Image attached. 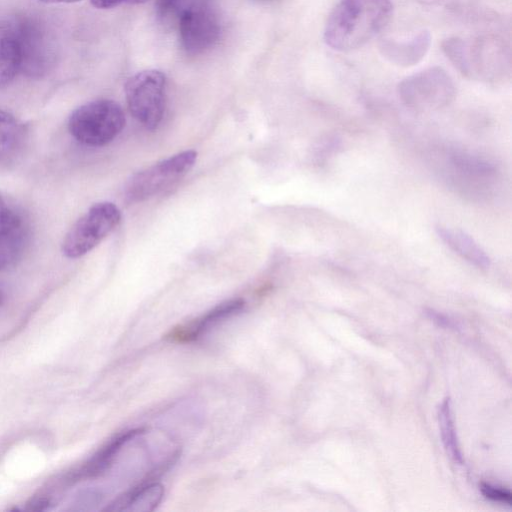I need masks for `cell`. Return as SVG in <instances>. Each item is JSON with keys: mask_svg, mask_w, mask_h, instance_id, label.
Segmentation results:
<instances>
[{"mask_svg": "<svg viewBox=\"0 0 512 512\" xmlns=\"http://www.w3.org/2000/svg\"><path fill=\"white\" fill-rule=\"evenodd\" d=\"M391 0H340L330 12L324 28V41L334 50L360 48L390 22Z\"/></svg>", "mask_w": 512, "mask_h": 512, "instance_id": "cell-1", "label": "cell"}, {"mask_svg": "<svg viewBox=\"0 0 512 512\" xmlns=\"http://www.w3.org/2000/svg\"><path fill=\"white\" fill-rule=\"evenodd\" d=\"M126 118L122 107L110 99H97L75 109L68 119V130L75 140L101 147L123 130Z\"/></svg>", "mask_w": 512, "mask_h": 512, "instance_id": "cell-2", "label": "cell"}, {"mask_svg": "<svg viewBox=\"0 0 512 512\" xmlns=\"http://www.w3.org/2000/svg\"><path fill=\"white\" fill-rule=\"evenodd\" d=\"M121 220L119 208L112 202L92 205L68 230L62 241L64 256L76 259L95 248Z\"/></svg>", "mask_w": 512, "mask_h": 512, "instance_id": "cell-3", "label": "cell"}, {"mask_svg": "<svg viewBox=\"0 0 512 512\" xmlns=\"http://www.w3.org/2000/svg\"><path fill=\"white\" fill-rule=\"evenodd\" d=\"M402 103L418 112L437 110L449 105L456 93L449 74L440 67H431L403 79L397 87Z\"/></svg>", "mask_w": 512, "mask_h": 512, "instance_id": "cell-4", "label": "cell"}, {"mask_svg": "<svg viewBox=\"0 0 512 512\" xmlns=\"http://www.w3.org/2000/svg\"><path fill=\"white\" fill-rule=\"evenodd\" d=\"M15 22L21 50V73L30 78L45 76L56 63L54 36L37 17L22 15L16 17Z\"/></svg>", "mask_w": 512, "mask_h": 512, "instance_id": "cell-5", "label": "cell"}, {"mask_svg": "<svg viewBox=\"0 0 512 512\" xmlns=\"http://www.w3.org/2000/svg\"><path fill=\"white\" fill-rule=\"evenodd\" d=\"M166 77L156 69L131 76L125 84V96L132 116L145 128L160 124L165 110Z\"/></svg>", "mask_w": 512, "mask_h": 512, "instance_id": "cell-6", "label": "cell"}, {"mask_svg": "<svg viewBox=\"0 0 512 512\" xmlns=\"http://www.w3.org/2000/svg\"><path fill=\"white\" fill-rule=\"evenodd\" d=\"M196 159L197 152L186 150L134 174L126 185V198L139 202L161 193L183 178Z\"/></svg>", "mask_w": 512, "mask_h": 512, "instance_id": "cell-7", "label": "cell"}, {"mask_svg": "<svg viewBox=\"0 0 512 512\" xmlns=\"http://www.w3.org/2000/svg\"><path fill=\"white\" fill-rule=\"evenodd\" d=\"M178 30L183 49L188 54L198 55L217 42L220 22L208 0H194L181 10Z\"/></svg>", "mask_w": 512, "mask_h": 512, "instance_id": "cell-8", "label": "cell"}, {"mask_svg": "<svg viewBox=\"0 0 512 512\" xmlns=\"http://www.w3.org/2000/svg\"><path fill=\"white\" fill-rule=\"evenodd\" d=\"M244 306L245 301L242 298L225 301L189 323L174 327L166 335V339L176 343L195 341L213 326L238 314Z\"/></svg>", "mask_w": 512, "mask_h": 512, "instance_id": "cell-9", "label": "cell"}, {"mask_svg": "<svg viewBox=\"0 0 512 512\" xmlns=\"http://www.w3.org/2000/svg\"><path fill=\"white\" fill-rule=\"evenodd\" d=\"M143 433V428H136L117 435L79 469L69 474L68 481L74 483L102 475L112 466L122 448L136 436Z\"/></svg>", "mask_w": 512, "mask_h": 512, "instance_id": "cell-10", "label": "cell"}, {"mask_svg": "<svg viewBox=\"0 0 512 512\" xmlns=\"http://www.w3.org/2000/svg\"><path fill=\"white\" fill-rule=\"evenodd\" d=\"M430 45L431 34L429 31L423 30L406 41L382 39L378 48L381 55L390 63L400 67H410L425 57Z\"/></svg>", "mask_w": 512, "mask_h": 512, "instance_id": "cell-11", "label": "cell"}, {"mask_svg": "<svg viewBox=\"0 0 512 512\" xmlns=\"http://www.w3.org/2000/svg\"><path fill=\"white\" fill-rule=\"evenodd\" d=\"M21 73V50L14 19H0V88Z\"/></svg>", "mask_w": 512, "mask_h": 512, "instance_id": "cell-12", "label": "cell"}, {"mask_svg": "<svg viewBox=\"0 0 512 512\" xmlns=\"http://www.w3.org/2000/svg\"><path fill=\"white\" fill-rule=\"evenodd\" d=\"M164 495V488L156 482L143 483L138 487L119 495L106 508L105 511H152Z\"/></svg>", "mask_w": 512, "mask_h": 512, "instance_id": "cell-13", "label": "cell"}, {"mask_svg": "<svg viewBox=\"0 0 512 512\" xmlns=\"http://www.w3.org/2000/svg\"><path fill=\"white\" fill-rule=\"evenodd\" d=\"M436 232L439 238L465 261L480 269H487L490 266L491 260L485 250L466 232L441 225L436 227Z\"/></svg>", "mask_w": 512, "mask_h": 512, "instance_id": "cell-14", "label": "cell"}, {"mask_svg": "<svg viewBox=\"0 0 512 512\" xmlns=\"http://www.w3.org/2000/svg\"><path fill=\"white\" fill-rule=\"evenodd\" d=\"M26 141V130L11 113L0 109V166L13 163L21 154Z\"/></svg>", "mask_w": 512, "mask_h": 512, "instance_id": "cell-15", "label": "cell"}, {"mask_svg": "<svg viewBox=\"0 0 512 512\" xmlns=\"http://www.w3.org/2000/svg\"><path fill=\"white\" fill-rule=\"evenodd\" d=\"M26 235L23 216L0 192V241L25 245Z\"/></svg>", "mask_w": 512, "mask_h": 512, "instance_id": "cell-16", "label": "cell"}, {"mask_svg": "<svg viewBox=\"0 0 512 512\" xmlns=\"http://www.w3.org/2000/svg\"><path fill=\"white\" fill-rule=\"evenodd\" d=\"M438 421L442 441L447 454L455 463L461 465L463 463V457L458 443L449 397H446L438 408Z\"/></svg>", "mask_w": 512, "mask_h": 512, "instance_id": "cell-17", "label": "cell"}, {"mask_svg": "<svg viewBox=\"0 0 512 512\" xmlns=\"http://www.w3.org/2000/svg\"><path fill=\"white\" fill-rule=\"evenodd\" d=\"M451 162L457 171L470 178L490 177L495 172V167L490 162L463 151L452 153Z\"/></svg>", "mask_w": 512, "mask_h": 512, "instance_id": "cell-18", "label": "cell"}, {"mask_svg": "<svg viewBox=\"0 0 512 512\" xmlns=\"http://www.w3.org/2000/svg\"><path fill=\"white\" fill-rule=\"evenodd\" d=\"M442 50L455 68H457L461 74L470 78L467 44L458 37H451L442 42Z\"/></svg>", "mask_w": 512, "mask_h": 512, "instance_id": "cell-19", "label": "cell"}, {"mask_svg": "<svg viewBox=\"0 0 512 512\" xmlns=\"http://www.w3.org/2000/svg\"><path fill=\"white\" fill-rule=\"evenodd\" d=\"M23 244L0 241V271L12 266L20 257Z\"/></svg>", "mask_w": 512, "mask_h": 512, "instance_id": "cell-20", "label": "cell"}, {"mask_svg": "<svg viewBox=\"0 0 512 512\" xmlns=\"http://www.w3.org/2000/svg\"><path fill=\"white\" fill-rule=\"evenodd\" d=\"M480 492L486 499L491 501L511 504L512 495L510 491L502 487L494 486L488 483H481Z\"/></svg>", "mask_w": 512, "mask_h": 512, "instance_id": "cell-21", "label": "cell"}, {"mask_svg": "<svg viewBox=\"0 0 512 512\" xmlns=\"http://www.w3.org/2000/svg\"><path fill=\"white\" fill-rule=\"evenodd\" d=\"M91 4L99 9H108L116 7L122 3L138 4L147 0H90Z\"/></svg>", "mask_w": 512, "mask_h": 512, "instance_id": "cell-22", "label": "cell"}, {"mask_svg": "<svg viewBox=\"0 0 512 512\" xmlns=\"http://www.w3.org/2000/svg\"><path fill=\"white\" fill-rule=\"evenodd\" d=\"M50 499L44 496L35 497L27 503V510L30 511H43L49 508Z\"/></svg>", "mask_w": 512, "mask_h": 512, "instance_id": "cell-23", "label": "cell"}, {"mask_svg": "<svg viewBox=\"0 0 512 512\" xmlns=\"http://www.w3.org/2000/svg\"><path fill=\"white\" fill-rule=\"evenodd\" d=\"M178 1L179 0H158V8L163 14H166L175 8Z\"/></svg>", "mask_w": 512, "mask_h": 512, "instance_id": "cell-24", "label": "cell"}, {"mask_svg": "<svg viewBox=\"0 0 512 512\" xmlns=\"http://www.w3.org/2000/svg\"><path fill=\"white\" fill-rule=\"evenodd\" d=\"M45 3H74L80 0H40Z\"/></svg>", "mask_w": 512, "mask_h": 512, "instance_id": "cell-25", "label": "cell"}, {"mask_svg": "<svg viewBox=\"0 0 512 512\" xmlns=\"http://www.w3.org/2000/svg\"><path fill=\"white\" fill-rule=\"evenodd\" d=\"M5 295L3 290L0 288V306L4 303Z\"/></svg>", "mask_w": 512, "mask_h": 512, "instance_id": "cell-26", "label": "cell"}]
</instances>
